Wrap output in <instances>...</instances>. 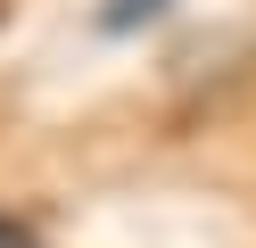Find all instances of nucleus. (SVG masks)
Listing matches in <instances>:
<instances>
[{
  "label": "nucleus",
  "instance_id": "nucleus-1",
  "mask_svg": "<svg viewBox=\"0 0 256 248\" xmlns=\"http://www.w3.org/2000/svg\"><path fill=\"white\" fill-rule=\"evenodd\" d=\"M157 9H166V0H100L91 25H100V33H132V25H149Z\"/></svg>",
  "mask_w": 256,
  "mask_h": 248
},
{
  "label": "nucleus",
  "instance_id": "nucleus-2",
  "mask_svg": "<svg viewBox=\"0 0 256 248\" xmlns=\"http://www.w3.org/2000/svg\"><path fill=\"white\" fill-rule=\"evenodd\" d=\"M0 248H42V240H34L25 223H17V215H0Z\"/></svg>",
  "mask_w": 256,
  "mask_h": 248
}]
</instances>
